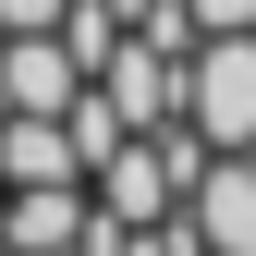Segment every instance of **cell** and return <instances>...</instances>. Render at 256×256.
<instances>
[{
  "mask_svg": "<svg viewBox=\"0 0 256 256\" xmlns=\"http://www.w3.org/2000/svg\"><path fill=\"white\" fill-rule=\"evenodd\" d=\"M183 122H196L208 158L256 146V37H196V61H183Z\"/></svg>",
  "mask_w": 256,
  "mask_h": 256,
  "instance_id": "obj_1",
  "label": "cell"
},
{
  "mask_svg": "<svg viewBox=\"0 0 256 256\" xmlns=\"http://www.w3.org/2000/svg\"><path fill=\"white\" fill-rule=\"evenodd\" d=\"M183 220H196V244H208V256H256V146L208 158L196 196H183Z\"/></svg>",
  "mask_w": 256,
  "mask_h": 256,
  "instance_id": "obj_2",
  "label": "cell"
},
{
  "mask_svg": "<svg viewBox=\"0 0 256 256\" xmlns=\"http://www.w3.org/2000/svg\"><path fill=\"white\" fill-rule=\"evenodd\" d=\"M86 232H98V196H86V183H12V196H0V244L12 256H61Z\"/></svg>",
  "mask_w": 256,
  "mask_h": 256,
  "instance_id": "obj_3",
  "label": "cell"
},
{
  "mask_svg": "<svg viewBox=\"0 0 256 256\" xmlns=\"http://www.w3.org/2000/svg\"><path fill=\"white\" fill-rule=\"evenodd\" d=\"M183 24L196 37H256V0H183Z\"/></svg>",
  "mask_w": 256,
  "mask_h": 256,
  "instance_id": "obj_4",
  "label": "cell"
},
{
  "mask_svg": "<svg viewBox=\"0 0 256 256\" xmlns=\"http://www.w3.org/2000/svg\"><path fill=\"white\" fill-rule=\"evenodd\" d=\"M0 256H12V244H0Z\"/></svg>",
  "mask_w": 256,
  "mask_h": 256,
  "instance_id": "obj_5",
  "label": "cell"
}]
</instances>
